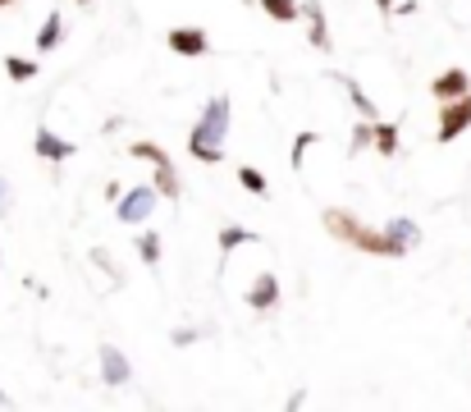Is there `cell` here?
<instances>
[{
    "label": "cell",
    "instance_id": "1",
    "mask_svg": "<svg viewBox=\"0 0 471 412\" xmlns=\"http://www.w3.org/2000/svg\"><path fill=\"white\" fill-rule=\"evenodd\" d=\"M320 225L330 229V238H339L343 248H357V252H371V257H403L407 248L389 234V229H371V225H361L352 211H343V206H325L320 211Z\"/></svg>",
    "mask_w": 471,
    "mask_h": 412
},
{
    "label": "cell",
    "instance_id": "2",
    "mask_svg": "<svg viewBox=\"0 0 471 412\" xmlns=\"http://www.w3.org/2000/svg\"><path fill=\"white\" fill-rule=\"evenodd\" d=\"M229 120H234V106H229L225 92L202 106V115H197V124H193V133H188V152H193L202 165H220V161H225Z\"/></svg>",
    "mask_w": 471,
    "mask_h": 412
},
{
    "label": "cell",
    "instance_id": "3",
    "mask_svg": "<svg viewBox=\"0 0 471 412\" xmlns=\"http://www.w3.org/2000/svg\"><path fill=\"white\" fill-rule=\"evenodd\" d=\"M133 156H138V161H152V165H156V193H161V197H170V202H179L183 184H179V174H174L170 152H165L161 143H133Z\"/></svg>",
    "mask_w": 471,
    "mask_h": 412
},
{
    "label": "cell",
    "instance_id": "4",
    "mask_svg": "<svg viewBox=\"0 0 471 412\" xmlns=\"http://www.w3.org/2000/svg\"><path fill=\"white\" fill-rule=\"evenodd\" d=\"M471 129V92H462V97H453V101H439V129H434V138L439 143H453V138H462Z\"/></svg>",
    "mask_w": 471,
    "mask_h": 412
},
{
    "label": "cell",
    "instance_id": "5",
    "mask_svg": "<svg viewBox=\"0 0 471 412\" xmlns=\"http://www.w3.org/2000/svg\"><path fill=\"white\" fill-rule=\"evenodd\" d=\"M156 184H138V188H129V193H120V206H115V216L124 220V225H138V220H147L152 211H156Z\"/></svg>",
    "mask_w": 471,
    "mask_h": 412
},
{
    "label": "cell",
    "instance_id": "6",
    "mask_svg": "<svg viewBox=\"0 0 471 412\" xmlns=\"http://www.w3.org/2000/svg\"><path fill=\"white\" fill-rule=\"evenodd\" d=\"M170 51L174 56H183V60H197V56H206L211 51V37H206V28H170Z\"/></svg>",
    "mask_w": 471,
    "mask_h": 412
},
{
    "label": "cell",
    "instance_id": "7",
    "mask_svg": "<svg viewBox=\"0 0 471 412\" xmlns=\"http://www.w3.org/2000/svg\"><path fill=\"white\" fill-rule=\"evenodd\" d=\"M33 152H37L42 161H51V165H65V161L74 156V143L60 138L56 129H37V133H33Z\"/></svg>",
    "mask_w": 471,
    "mask_h": 412
},
{
    "label": "cell",
    "instance_id": "8",
    "mask_svg": "<svg viewBox=\"0 0 471 412\" xmlns=\"http://www.w3.org/2000/svg\"><path fill=\"white\" fill-rule=\"evenodd\" d=\"M101 380H106L110 389H120V385L133 380V362H129L115 343H101Z\"/></svg>",
    "mask_w": 471,
    "mask_h": 412
},
{
    "label": "cell",
    "instance_id": "9",
    "mask_svg": "<svg viewBox=\"0 0 471 412\" xmlns=\"http://www.w3.org/2000/svg\"><path fill=\"white\" fill-rule=\"evenodd\" d=\"M462 92H471V74L457 69V65L430 79V97H434V101H453V97H462Z\"/></svg>",
    "mask_w": 471,
    "mask_h": 412
},
{
    "label": "cell",
    "instance_id": "10",
    "mask_svg": "<svg viewBox=\"0 0 471 412\" xmlns=\"http://www.w3.org/2000/svg\"><path fill=\"white\" fill-rule=\"evenodd\" d=\"M279 298H284V289H279V275H256L252 280V289H247V307L252 312H270V307H279Z\"/></svg>",
    "mask_w": 471,
    "mask_h": 412
},
{
    "label": "cell",
    "instance_id": "11",
    "mask_svg": "<svg viewBox=\"0 0 471 412\" xmlns=\"http://www.w3.org/2000/svg\"><path fill=\"white\" fill-rule=\"evenodd\" d=\"M302 19H307V42H311L320 56H330V24H325V5H320V0H307Z\"/></svg>",
    "mask_w": 471,
    "mask_h": 412
},
{
    "label": "cell",
    "instance_id": "12",
    "mask_svg": "<svg viewBox=\"0 0 471 412\" xmlns=\"http://www.w3.org/2000/svg\"><path fill=\"white\" fill-rule=\"evenodd\" d=\"M330 79H334V83H339V88L348 92V101L357 106V115H361V120H380V111H375V101H371V97L361 92V83H357V79H348V74H330Z\"/></svg>",
    "mask_w": 471,
    "mask_h": 412
},
{
    "label": "cell",
    "instance_id": "13",
    "mask_svg": "<svg viewBox=\"0 0 471 412\" xmlns=\"http://www.w3.org/2000/svg\"><path fill=\"white\" fill-rule=\"evenodd\" d=\"M60 42H65V15H60V10H51V15H47V24L37 28V51L47 56V51H56Z\"/></svg>",
    "mask_w": 471,
    "mask_h": 412
},
{
    "label": "cell",
    "instance_id": "14",
    "mask_svg": "<svg viewBox=\"0 0 471 412\" xmlns=\"http://www.w3.org/2000/svg\"><path fill=\"white\" fill-rule=\"evenodd\" d=\"M243 243H256V234H252L247 225H225V229H220V266H225Z\"/></svg>",
    "mask_w": 471,
    "mask_h": 412
},
{
    "label": "cell",
    "instance_id": "15",
    "mask_svg": "<svg viewBox=\"0 0 471 412\" xmlns=\"http://www.w3.org/2000/svg\"><path fill=\"white\" fill-rule=\"evenodd\" d=\"M256 5H261L266 19H275V24H298V19H302L298 0H256Z\"/></svg>",
    "mask_w": 471,
    "mask_h": 412
},
{
    "label": "cell",
    "instance_id": "16",
    "mask_svg": "<svg viewBox=\"0 0 471 412\" xmlns=\"http://www.w3.org/2000/svg\"><path fill=\"white\" fill-rule=\"evenodd\" d=\"M384 161L389 156H398V147H403V138H398V124H384V120H375V143H371Z\"/></svg>",
    "mask_w": 471,
    "mask_h": 412
},
{
    "label": "cell",
    "instance_id": "17",
    "mask_svg": "<svg viewBox=\"0 0 471 412\" xmlns=\"http://www.w3.org/2000/svg\"><path fill=\"white\" fill-rule=\"evenodd\" d=\"M5 74H10V83H33V79H37V60L5 56Z\"/></svg>",
    "mask_w": 471,
    "mask_h": 412
},
{
    "label": "cell",
    "instance_id": "18",
    "mask_svg": "<svg viewBox=\"0 0 471 412\" xmlns=\"http://www.w3.org/2000/svg\"><path fill=\"white\" fill-rule=\"evenodd\" d=\"M389 234H393L403 248H416V243H421V225H416V220H407V216L389 220Z\"/></svg>",
    "mask_w": 471,
    "mask_h": 412
},
{
    "label": "cell",
    "instance_id": "19",
    "mask_svg": "<svg viewBox=\"0 0 471 412\" xmlns=\"http://www.w3.org/2000/svg\"><path fill=\"white\" fill-rule=\"evenodd\" d=\"M371 143H375V120H361V124H352V138H348V156L366 152Z\"/></svg>",
    "mask_w": 471,
    "mask_h": 412
},
{
    "label": "cell",
    "instance_id": "20",
    "mask_svg": "<svg viewBox=\"0 0 471 412\" xmlns=\"http://www.w3.org/2000/svg\"><path fill=\"white\" fill-rule=\"evenodd\" d=\"M238 184H243L247 193H256V197H266V193H270V179H266L256 165H238Z\"/></svg>",
    "mask_w": 471,
    "mask_h": 412
},
{
    "label": "cell",
    "instance_id": "21",
    "mask_svg": "<svg viewBox=\"0 0 471 412\" xmlns=\"http://www.w3.org/2000/svg\"><path fill=\"white\" fill-rule=\"evenodd\" d=\"M316 143H320V133H316V129L298 133V138H293V156H288V165H293V170H302V161H307V152H311Z\"/></svg>",
    "mask_w": 471,
    "mask_h": 412
},
{
    "label": "cell",
    "instance_id": "22",
    "mask_svg": "<svg viewBox=\"0 0 471 412\" xmlns=\"http://www.w3.org/2000/svg\"><path fill=\"white\" fill-rule=\"evenodd\" d=\"M138 257L142 266H161V234H138Z\"/></svg>",
    "mask_w": 471,
    "mask_h": 412
},
{
    "label": "cell",
    "instance_id": "23",
    "mask_svg": "<svg viewBox=\"0 0 471 412\" xmlns=\"http://www.w3.org/2000/svg\"><path fill=\"white\" fill-rule=\"evenodd\" d=\"M197 339H202V330H174V334H170L174 348H188V343H197Z\"/></svg>",
    "mask_w": 471,
    "mask_h": 412
},
{
    "label": "cell",
    "instance_id": "24",
    "mask_svg": "<svg viewBox=\"0 0 471 412\" xmlns=\"http://www.w3.org/2000/svg\"><path fill=\"white\" fill-rule=\"evenodd\" d=\"M10 202H15V188L10 179H0V216H10Z\"/></svg>",
    "mask_w": 471,
    "mask_h": 412
},
{
    "label": "cell",
    "instance_id": "25",
    "mask_svg": "<svg viewBox=\"0 0 471 412\" xmlns=\"http://www.w3.org/2000/svg\"><path fill=\"white\" fill-rule=\"evenodd\" d=\"M393 5H398V0H375V10H380V15H393Z\"/></svg>",
    "mask_w": 471,
    "mask_h": 412
},
{
    "label": "cell",
    "instance_id": "26",
    "mask_svg": "<svg viewBox=\"0 0 471 412\" xmlns=\"http://www.w3.org/2000/svg\"><path fill=\"white\" fill-rule=\"evenodd\" d=\"M10 5H19V0H0V10H10Z\"/></svg>",
    "mask_w": 471,
    "mask_h": 412
},
{
    "label": "cell",
    "instance_id": "27",
    "mask_svg": "<svg viewBox=\"0 0 471 412\" xmlns=\"http://www.w3.org/2000/svg\"><path fill=\"white\" fill-rule=\"evenodd\" d=\"M78 5H92V0H78Z\"/></svg>",
    "mask_w": 471,
    "mask_h": 412
}]
</instances>
